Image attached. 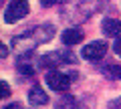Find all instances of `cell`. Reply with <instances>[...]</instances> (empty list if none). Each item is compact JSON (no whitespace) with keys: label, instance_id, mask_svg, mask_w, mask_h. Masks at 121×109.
I'll list each match as a JSON object with an SVG mask.
<instances>
[{"label":"cell","instance_id":"2e32d148","mask_svg":"<svg viewBox=\"0 0 121 109\" xmlns=\"http://www.w3.org/2000/svg\"><path fill=\"white\" fill-rule=\"evenodd\" d=\"M4 109H22V105L20 103H8Z\"/></svg>","mask_w":121,"mask_h":109},{"label":"cell","instance_id":"ba28073f","mask_svg":"<svg viewBox=\"0 0 121 109\" xmlns=\"http://www.w3.org/2000/svg\"><path fill=\"white\" fill-rule=\"evenodd\" d=\"M59 63H63V59H60V52H47V55H43V57L39 59V65L43 67V69H52L55 71V67L59 65Z\"/></svg>","mask_w":121,"mask_h":109},{"label":"cell","instance_id":"4fadbf2b","mask_svg":"<svg viewBox=\"0 0 121 109\" xmlns=\"http://www.w3.org/2000/svg\"><path fill=\"white\" fill-rule=\"evenodd\" d=\"M8 95H10V87H8L6 81H2V83H0V97H2V99H8Z\"/></svg>","mask_w":121,"mask_h":109},{"label":"cell","instance_id":"277c9868","mask_svg":"<svg viewBox=\"0 0 121 109\" xmlns=\"http://www.w3.org/2000/svg\"><path fill=\"white\" fill-rule=\"evenodd\" d=\"M28 101H30V105H35V107H39V105H47L48 103V95H47V91H44L43 87H32L28 91Z\"/></svg>","mask_w":121,"mask_h":109},{"label":"cell","instance_id":"3957f363","mask_svg":"<svg viewBox=\"0 0 121 109\" xmlns=\"http://www.w3.org/2000/svg\"><path fill=\"white\" fill-rule=\"evenodd\" d=\"M47 85L52 89V91H67L69 89V85H71V79L67 77L65 73H60V71H48L47 73Z\"/></svg>","mask_w":121,"mask_h":109},{"label":"cell","instance_id":"52a82bcc","mask_svg":"<svg viewBox=\"0 0 121 109\" xmlns=\"http://www.w3.org/2000/svg\"><path fill=\"white\" fill-rule=\"evenodd\" d=\"M101 31H103L105 36H119L121 32V22L115 20V18H105L101 22Z\"/></svg>","mask_w":121,"mask_h":109},{"label":"cell","instance_id":"30bf717a","mask_svg":"<svg viewBox=\"0 0 121 109\" xmlns=\"http://www.w3.org/2000/svg\"><path fill=\"white\" fill-rule=\"evenodd\" d=\"M55 109H75V97L73 95H65L60 101H56Z\"/></svg>","mask_w":121,"mask_h":109},{"label":"cell","instance_id":"5b68a950","mask_svg":"<svg viewBox=\"0 0 121 109\" xmlns=\"http://www.w3.org/2000/svg\"><path fill=\"white\" fill-rule=\"evenodd\" d=\"M30 32L35 35V44L47 43V40H51L55 36V28L51 24H43V26H39V28H35V31H30Z\"/></svg>","mask_w":121,"mask_h":109},{"label":"cell","instance_id":"5bb4252c","mask_svg":"<svg viewBox=\"0 0 121 109\" xmlns=\"http://www.w3.org/2000/svg\"><path fill=\"white\" fill-rule=\"evenodd\" d=\"M107 109H121V97H117V99H113V101H109V105H107Z\"/></svg>","mask_w":121,"mask_h":109},{"label":"cell","instance_id":"9c48e42d","mask_svg":"<svg viewBox=\"0 0 121 109\" xmlns=\"http://www.w3.org/2000/svg\"><path fill=\"white\" fill-rule=\"evenodd\" d=\"M103 73L107 75V77H111V79H117V81H121V65H115V63H111V65L103 67Z\"/></svg>","mask_w":121,"mask_h":109},{"label":"cell","instance_id":"e0dca14e","mask_svg":"<svg viewBox=\"0 0 121 109\" xmlns=\"http://www.w3.org/2000/svg\"><path fill=\"white\" fill-rule=\"evenodd\" d=\"M0 51H2V52H0V57L6 59V55H8V48H6V44H2V47H0Z\"/></svg>","mask_w":121,"mask_h":109},{"label":"cell","instance_id":"9a60e30c","mask_svg":"<svg viewBox=\"0 0 121 109\" xmlns=\"http://www.w3.org/2000/svg\"><path fill=\"white\" fill-rule=\"evenodd\" d=\"M113 51L121 57V39H115V43H113Z\"/></svg>","mask_w":121,"mask_h":109},{"label":"cell","instance_id":"7c38bea8","mask_svg":"<svg viewBox=\"0 0 121 109\" xmlns=\"http://www.w3.org/2000/svg\"><path fill=\"white\" fill-rule=\"evenodd\" d=\"M59 52H60L63 63H71V65H75V63H77V57H75L73 52H69V51H59Z\"/></svg>","mask_w":121,"mask_h":109},{"label":"cell","instance_id":"6da1fadb","mask_svg":"<svg viewBox=\"0 0 121 109\" xmlns=\"http://www.w3.org/2000/svg\"><path fill=\"white\" fill-rule=\"evenodd\" d=\"M26 14H28V2H24V0H16V2H10L8 8L4 10V20L8 22V24H12V22L22 20Z\"/></svg>","mask_w":121,"mask_h":109},{"label":"cell","instance_id":"8992f818","mask_svg":"<svg viewBox=\"0 0 121 109\" xmlns=\"http://www.w3.org/2000/svg\"><path fill=\"white\" fill-rule=\"evenodd\" d=\"M60 40H63V44H67V47H73V44H77V43L83 40V31L81 28H67V31L60 35Z\"/></svg>","mask_w":121,"mask_h":109},{"label":"cell","instance_id":"8fae6325","mask_svg":"<svg viewBox=\"0 0 121 109\" xmlns=\"http://www.w3.org/2000/svg\"><path fill=\"white\" fill-rule=\"evenodd\" d=\"M18 71H20L22 75H26V77L35 75V67L30 65L28 61H24V57H20V59H18Z\"/></svg>","mask_w":121,"mask_h":109},{"label":"cell","instance_id":"7a4b0ae2","mask_svg":"<svg viewBox=\"0 0 121 109\" xmlns=\"http://www.w3.org/2000/svg\"><path fill=\"white\" fill-rule=\"evenodd\" d=\"M81 52H83V59H87V61H99L107 52V43L105 40H93V43L85 44Z\"/></svg>","mask_w":121,"mask_h":109}]
</instances>
